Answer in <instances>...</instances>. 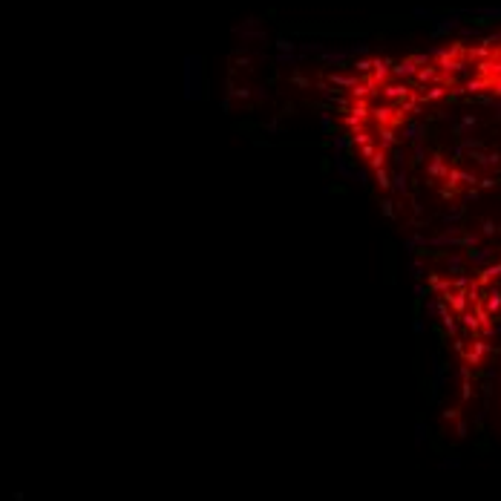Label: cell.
Returning <instances> with one entry per match:
<instances>
[{
  "label": "cell",
  "instance_id": "1",
  "mask_svg": "<svg viewBox=\"0 0 501 501\" xmlns=\"http://www.w3.org/2000/svg\"><path fill=\"white\" fill-rule=\"evenodd\" d=\"M184 64H187V66H184V75H187V84H184L187 92H184V96L196 98V96H199V89H196V87H199V64H202V61H199V58H187Z\"/></svg>",
  "mask_w": 501,
  "mask_h": 501
},
{
  "label": "cell",
  "instance_id": "2",
  "mask_svg": "<svg viewBox=\"0 0 501 501\" xmlns=\"http://www.w3.org/2000/svg\"><path fill=\"white\" fill-rule=\"evenodd\" d=\"M380 96L392 104H400V101H406V98H412V89H409L406 81L403 84H386V87H380Z\"/></svg>",
  "mask_w": 501,
  "mask_h": 501
},
{
  "label": "cell",
  "instance_id": "3",
  "mask_svg": "<svg viewBox=\"0 0 501 501\" xmlns=\"http://www.w3.org/2000/svg\"><path fill=\"white\" fill-rule=\"evenodd\" d=\"M351 55H354V46L351 49H323V52H320V61H323V64H346Z\"/></svg>",
  "mask_w": 501,
  "mask_h": 501
},
{
  "label": "cell",
  "instance_id": "4",
  "mask_svg": "<svg viewBox=\"0 0 501 501\" xmlns=\"http://www.w3.org/2000/svg\"><path fill=\"white\" fill-rule=\"evenodd\" d=\"M418 69L421 66L415 64V58H403V61H398V64L392 66V75L395 78H412V75H418Z\"/></svg>",
  "mask_w": 501,
  "mask_h": 501
},
{
  "label": "cell",
  "instance_id": "5",
  "mask_svg": "<svg viewBox=\"0 0 501 501\" xmlns=\"http://www.w3.org/2000/svg\"><path fill=\"white\" fill-rule=\"evenodd\" d=\"M392 66H395V61H389V58H374V69H372L374 81H377V84H383V81L392 75Z\"/></svg>",
  "mask_w": 501,
  "mask_h": 501
},
{
  "label": "cell",
  "instance_id": "6",
  "mask_svg": "<svg viewBox=\"0 0 501 501\" xmlns=\"http://www.w3.org/2000/svg\"><path fill=\"white\" fill-rule=\"evenodd\" d=\"M426 173H430L432 179H446V176H449V167H446V161L441 159V156H435V159L430 161V167H426Z\"/></svg>",
  "mask_w": 501,
  "mask_h": 501
},
{
  "label": "cell",
  "instance_id": "7",
  "mask_svg": "<svg viewBox=\"0 0 501 501\" xmlns=\"http://www.w3.org/2000/svg\"><path fill=\"white\" fill-rule=\"evenodd\" d=\"M377 147H380V150H386V153L398 147V138H395L392 127H383V130H380V135H377Z\"/></svg>",
  "mask_w": 501,
  "mask_h": 501
},
{
  "label": "cell",
  "instance_id": "8",
  "mask_svg": "<svg viewBox=\"0 0 501 501\" xmlns=\"http://www.w3.org/2000/svg\"><path fill=\"white\" fill-rule=\"evenodd\" d=\"M349 115H354L357 121H363V124H366L369 115H372V107H369V101H354L349 107Z\"/></svg>",
  "mask_w": 501,
  "mask_h": 501
},
{
  "label": "cell",
  "instance_id": "9",
  "mask_svg": "<svg viewBox=\"0 0 501 501\" xmlns=\"http://www.w3.org/2000/svg\"><path fill=\"white\" fill-rule=\"evenodd\" d=\"M403 138H409V141H423V138H426V124H406Z\"/></svg>",
  "mask_w": 501,
  "mask_h": 501
},
{
  "label": "cell",
  "instance_id": "10",
  "mask_svg": "<svg viewBox=\"0 0 501 501\" xmlns=\"http://www.w3.org/2000/svg\"><path fill=\"white\" fill-rule=\"evenodd\" d=\"M392 187H395V190H398L400 196H406V193H409V176H406L403 167H400L398 173L392 176Z\"/></svg>",
  "mask_w": 501,
  "mask_h": 501
},
{
  "label": "cell",
  "instance_id": "11",
  "mask_svg": "<svg viewBox=\"0 0 501 501\" xmlns=\"http://www.w3.org/2000/svg\"><path fill=\"white\" fill-rule=\"evenodd\" d=\"M360 78H349V75H340V72H328V84H334V87H346L351 89L354 84H357Z\"/></svg>",
  "mask_w": 501,
  "mask_h": 501
},
{
  "label": "cell",
  "instance_id": "12",
  "mask_svg": "<svg viewBox=\"0 0 501 501\" xmlns=\"http://www.w3.org/2000/svg\"><path fill=\"white\" fill-rule=\"evenodd\" d=\"M349 69H354L357 75H369V72L374 69V61H369V58H357L354 64H349Z\"/></svg>",
  "mask_w": 501,
  "mask_h": 501
},
{
  "label": "cell",
  "instance_id": "13",
  "mask_svg": "<svg viewBox=\"0 0 501 501\" xmlns=\"http://www.w3.org/2000/svg\"><path fill=\"white\" fill-rule=\"evenodd\" d=\"M374 182L380 184V190H389V187H392V176H389V170H386V167L374 170Z\"/></svg>",
  "mask_w": 501,
  "mask_h": 501
},
{
  "label": "cell",
  "instance_id": "14",
  "mask_svg": "<svg viewBox=\"0 0 501 501\" xmlns=\"http://www.w3.org/2000/svg\"><path fill=\"white\" fill-rule=\"evenodd\" d=\"M386 161H389V159H386V150H380V147H377V153H374L366 164L372 167V170H380V167H386Z\"/></svg>",
  "mask_w": 501,
  "mask_h": 501
},
{
  "label": "cell",
  "instance_id": "15",
  "mask_svg": "<svg viewBox=\"0 0 501 501\" xmlns=\"http://www.w3.org/2000/svg\"><path fill=\"white\" fill-rule=\"evenodd\" d=\"M374 153H377V141H372V144H363V147H360V153H357V156H360V159H363V161H369V159H372V156H374Z\"/></svg>",
  "mask_w": 501,
  "mask_h": 501
},
{
  "label": "cell",
  "instance_id": "16",
  "mask_svg": "<svg viewBox=\"0 0 501 501\" xmlns=\"http://www.w3.org/2000/svg\"><path fill=\"white\" fill-rule=\"evenodd\" d=\"M294 46H297V43H291L288 38H277V49H279V52H294Z\"/></svg>",
  "mask_w": 501,
  "mask_h": 501
},
{
  "label": "cell",
  "instance_id": "17",
  "mask_svg": "<svg viewBox=\"0 0 501 501\" xmlns=\"http://www.w3.org/2000/svg\"><path fill=\"white\" fill-rule=\"evenodd\" d=\"M277 61H279V64H288V66H294L297 61H300V58H294L291 52H279V55H277Z\"/></svg>",
  "mask_w": 501,
  "mask_h": 501
},
{
  "label": "cell",
  "instance_id": "18",
  "mask_svg": "<svg viewBox=\"0 0 501 501\" xmlns=\"http://www.w3.org/2000/svg\"><path fill=\"white\" fill-rule=\"evenodd\" d=\"M291 84H297V87H311V81L302 78L300 72H294V75H291Z\"/></svg>",
  "mask_w": 501,
  "mask_h": 501
},
{
  "label": "cell",
  "instance_id": "19",
  "mask_svg": "<svg viewBox=\"0 0 501 501\" xmlns=\"http://www.w3.org/2000/svg\"><path fill=\"white\" fill-rule=\"evenodd\" d=\"M392 159H395V161H398L400 167H403V161H406V153H403V150H398V147H395V150H392Z\"/></svg>",
  "mask_w": 501,
  "mask_h": 501
},
{
  "label": "cell",
  "instance_id": "20",
  "mask_svg": "<svg viewBox=\"0 0 501 501\" xmlns=\"http://www.w3.org/2000/svg\"><path fill=\"white\" fill-rule=\"evenodd\" d=\"M392 205H395V202L383 199V202H380V210H383V213H386V216H395V210H392Z\"/></svg>",
  "mask_w": 501,
  "mask_h": 501
},
{
  "label": "cell",
  "instance_id": "21",
  "mask_svg": "<svg viewBox=\"0 0 501 501\" xmlns=\"http://www.w3.org/2000/svg\"><path fill=\"white\" fill-rule=\"evenodd\" d=\"M423 156H426V150H423V144L418 141L415 144V161H423Z\"/></svg>",
  "mask_w": 501,
  "mask_h": 501
},
{
  "label": "cell",
  "instance_id": "22",
  "mask_svg": "<svg viewBox=\"0 0 501 501\" xmlns=\"http://www.w3.org/2000/svg\"><path fill=\"white\" fill-rule=\"evenodd\" d=\"M320 124H323V130H331V115L323 112V115H320Z\"/></svg>",
  "mask_w": 501,
  "mask_h": 501
},
{
  "label": "cell",
  "instance_id": "23",
  "mask_svg": "<svg viewBox=\"0 0 501 501\" xmlns=\"http://www.w3.org/2000/svg\"><path fill=\"white\" fill-rule=\"evenodd\" d=\"M481 87H484V81H469V84H467V89H469V92H478Z\"/></svg>",
  "mask_w": 501,
  "mask_h": 501
},
{
  "label": "cell",
  "instance_id": "24",
  "mask_svg": "<svg viewBox=\"0 0 501 501\" xmlns=\"http://www.w3.org/2000/svg\"><path fill=\"white\" fill-rule=\"evenodd\" d=\"M412 271H415L412 277H421V274H423V263H421V259H418V263L412 265Z\"/></svg>",
  "mask_w": 501,
  "mask_h": 501
},
{
  "label": "cell",
  "instance_id": "25",
  "mask_svg": "<svg viewBox=\"0 0 501 501\" xmlns=\"http://www.w3.org/2000/svg\"><path fill=\"white\" fill-rule=\"evenodd\" d=\"M328 193H346V187H343V184H331V187H328Z\"/></svg>",
  "mask_w": 501,
  "mask_h": 501
},
{
  "label": "cell",
  "instance_id": "26",
  "mask_svg": "<svg viewBox=\"0 0 501 501\" xmlns=\"http://www.w3.org/2000/svg\"><path fill=\"white\" fill-rule=\"evenodd\" d=\"M441 196H444V199H452L455 193H452V187H444V190H441Z\"/></svg>",
  "mask_w": 501,
  "mask_h": 501
}]
</instances>
